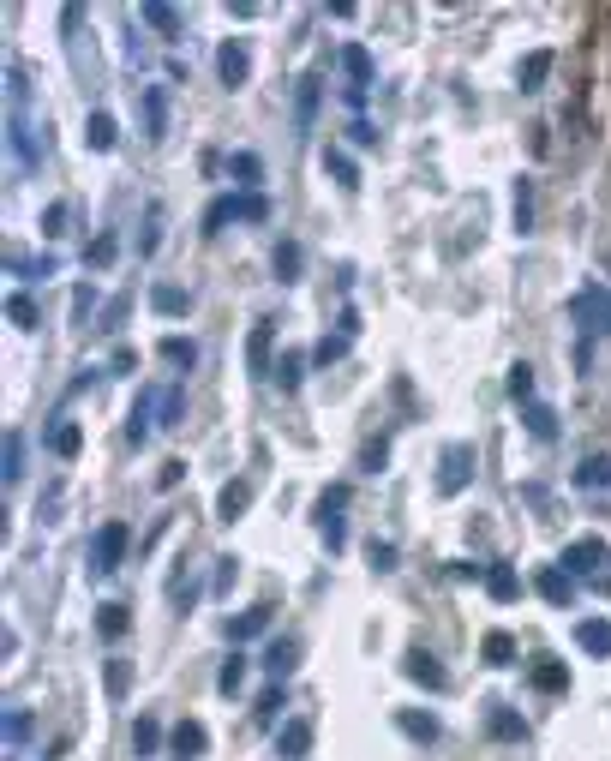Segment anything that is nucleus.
<instances>
[{"instance_id": "1", "label": "nucleus", "mask_w": 611, "mask_h": 761, "mask_svg": "<svg viewBox=\"0 0 611 761\" xmlns=\"http://www.w3.org/2000/svg\"><path fill=\"white\" fill-rule=\"evenodd\" d=\"M570 324L582 330V360H588V342L611 330V294L600 288V282H588V288L570 294Z\"/></svg>"}, {"instance_id": "2", "label": "nucleus", "mask_w": 611, "mask_h": 761, "mask_svg": "<svg viewBox=\"0 0 611 761\" xmlns=\"http://www.w3.org/2000/svg\"><path fill=\"white\" fill-rule=\"evenodd\" d=\"M126 546H132V528L126 522H102L90 534V576H114L120 558H126Z\"/></svg>"}, {"instance_id": "3", "label": "nucleus", "mask_w": 611, "mask_h": 761, "mask_svg": "<svg viewBox=\"0 0 611 761\" xmlns=\"http://www.w3.org/2000/svg\"><path fill=\"white\" fill-rule=\"evenodd\" d=\"M468 480H474V444H444V456H438V492L456 498Z\"/></svg>"}, {"instance_id": "4", "label": "nucleus", "mask_w": 611, "mask_h": 761, "mask_svg": "<svg viewBox=\"0 0 611 761\" xmlns=\"http://www.w3.org/2000/svg\"><path fill=\"white\" fill-rule=\"evenodd\" d=\"M342 510H348V486H330V492L318 498V534H324L330 552L348 546V522H342Z\"/></svg>"}, {"instance_id": "5", "label": "nucleus", "mask_w": 611, "mask_h": 761, "mask_svg": "<svg viewBox=\"0 0 611 761\" xmlns=\"http://www.w3.org/2000/svg\"><path fill=\"white\" fill-rule=\"evenodd\" d=\"M558 564H564L570 576H600V564H606V540H600V534H588V540H570Z\"/></svg>"}, {"instance_id": "6", "label": "nucleus", "mask_w": 611, "mask_h": 761, "mask_svg": "<svg viewBox=\"0 0 611 761\" xmlns=\"http://www.w3.org/2000/svg\"><path fill=\"white\" fill-rule=\"evenodd\" d=\"M270 342H276V324L258 318L252 336H246V366H252V378H276V366H270Z\"/></svg>"}, {"instance_id": "7", "label": "nucleus", "mask_w": 611, "mask_h": 761, "mask_svg": "<svg viewBox=\"0 0 611 761\" xmlns=\"http://www.w3.org/2000/svg\"><path fill=\"white\" fill-rule=\"evenodd\" d=\"M216 72H222L228 90H240V84L252 78V54H246V42H222V48H216Z\"/></svg>"}, {"instance_id": "8", "label": "nucleus", "mask_w": 611, "mask_h": 761, "mask_svg": "<svg viewBox=\"0 0 611 761\" xmlns=\"http://www.w3.org/2000/svg\"><path fill=\"white\" fill-rule=\"evenodd\" d=\"M342 72H348V90H354V96L378 78V66H372V54H366L360 42H348V48H342Z\"/></svg>"}, {"instance_id": "9", "label": "nucleus", "mask_w": 611, "mask_h": 761, "mask_svg": "<svg viewBox=\"0 0 611 761\" xmlns=\"http://www.w3.org/2000/svg\"><path fill=\"white\" fill-rule=\"evenodd\" d=\"M534 588H540V600H552V606H570V600H576V576H570L564 564L540 570V582H534Z\"/></svg>"}, {"instance_id": "10", "label": "nucleus", "mask_w": 611, "mask_h": 761, "mask_svg": "<svg viewBox=\"0 0 611 761\" xmlns=\"http://www.w3.org/2000/svg\"><path fill=\"white\" fill-rule=\"evenodd\" d=\"M294 666H300V642H294V636H276V642L264 648V672H270V678L282 684V678H288Z\"/></svg>"}, {"instance_id": "11", "label": "nucleus", "mask_w": 611, "mask_h": 761, "mask_svg": "<svg viewBox=\"0 0 611 761\" xmlns=\"http://www.w3.org/2000/svg\"><path fill=\"white\" fill-rule=\"evenodd\" d=\"M402 672H408L414 684H426V690H450V672H444V666H438L432 654H420V648H414V654L402 660Z\"/></svg>"}, {"instance_id": "12", "label": "nucleus", "mask_w": 611, "mask_h": 761, "mask_svg": "<svg viewBox=\"0 0 611 761\" xmlns=\"http://www.w3.org/2000/svg\"><path fill=\"white\" fill-rule=\"evenodd\" d=\"M576 648L594 654V660H611V624L606 618H582L576 624Z\"/></svg>"}, {"instance_id": "13", "label": "nucleus", "mask_w": 611, "mask_h": 761, "mask_svg": "<svg viewBox=\"0 0 611 761\" xmlns=\"http://www.w3.org/2000/svg\"><path fill=\"white\" fill-rule=\"evenodd\" d=\"M312 750V720H288L282 732H276V756L282 761H300Z\"/></svg>"}, {"instance_id": "14", "label": "nucleus", "mask_w": 611, "mask_h": 761, "mask_svg": "<svg viewBox=\"0 0 611 761\" xmlns=\"http://www.w3.org/2000/svg\"><path fill=\"white\" fill-rule=\"evenodd\" d=\"M354 330H360V324H354V312H342V330H336V336H324V342L312 348V360H318V366H330V360H342V354L354 348Z\"/></svg>"}, {"instance_id": "15", "label": "nucleus", "mask_w": 611, "mask_h": 761, "mask_svg": "<svg viewBox=\"0 0 611 761\" xmlns=\"http://www.w3.org/2000/svg\"><path fill=\"white\" fill-rule=\"evenodd\" d=\"M246 504H252V480H228V486L216 492V516H222V522H240Z\"/></svg>"}, {"instance_id": "16", "label": "nucleus", "mask_w": 611, "mask_h": 761, "mask_svg": "<svg viewBox=\"0 0 611 761\" xmlns=\"http://www.w3.org/2000/svg\"><path fill=\"white\" fill-rule=\"evenodd\" d=\"M486 726H492V738H504V744H522V738H528V720H522L516 708H504V702H492Z\"/></svg>"}, {"instance_id": "17", "label": "nucleus", "mask_w": 611, "mask_h": 761, "mask_svg": "<svg viewBox=\"0 0 611 761\" xmlns=\"http://www.w3.org/2000/svg\"><path fill=\"white\" fill-rule=\"evenodd\" d=\"M264 630H270V606H252V612L228 618V642H252V636H264Z\"/></svg>"}, {"instance_id": "18", "label": "nucleus", "mask_w": 611, "mask_h": 761, "mask_svg": "<svg viewBox=\"0 0 611 761\" xmlns=\"http://www.w3.org/2000/svg\"><path fill=\"white\" fill-rule=\"evenodd\" d=\"M168 744H174V756H204V744H210V732H204L198 720H180V726L168 732Z\"/></svg>"}, {"instance_id": "19", "label": "nucleus", "mask_w": 611, "mask_h": 761, "mask_svg": "<svg viewBox=\"0 0 611 761\" xmlns=\"http://www.w3.org/2000/svg\"><path fill=\"white\" fill-rule=\"evenodd\" d=\"M144 126H150V138H162V132H168V90H162V84H150V90H144Z\"/></svg>"}, {"instance_id": "20", "label": "nucleus", "mask_w": 611, "mask_h": 761, "mask_svg": "<svg viewBox=\"0 0 611 761\" xmlns=\"http://www.w3.org/2000/svg\"><path fill=\"white\" fill-rule=\"evenodd\" d=\"M114 138H120V132H114V114L96 108V114L84 120V144H90V150H114Z\"/></svg>"}, {"instance_id": "21", "label": "nucleus", "mask_w": 611, "mask_h": 761, "mask_svg": "<svg viewBox=\"0 0 611 761\" xmlns=\"http://www.w3.org/2000/svg\"><path fill=\"white\" fill-rule=\"evenodd\" d=\"M576 486H582V492H611V456H588V462L576 468Z\"/></svg>"}, {"instance_id": "22", "label": "nucleus", "mask_w": 611, "mask_h": 761, "mask_svg": "<svg viewBox=\"0 0 611 761\" xmlns=\"http://www.w3.org/2000/svg\"><path fill=\"white\" fill-rule=\"evenodd\" d=\"M546 72H552V54H546V48H534V54L516 66V84H522V90H540V84H546Z\"/></svg>"}, {"instance_id": "23", "label": "nucleus", "mask_w": 611, "mask_h": 761, "mask_svg": "<svg viewBox=\"0 0 611 761\" xmlns=\"http://www.w3.org/2000/svg\"><path fill=\"white\" fill-rule=\"evenodd\" d=\"M228 174H234V186L258 192V180H264V162H258L252 150H240V156H228Z\"/></svg>"}, {"instance_id": "24", "label": "nucleus", "mask_w": 611, "mask_h": 761, "mask_svg": "<svg viewBox=\"0 0 611 761\" xmlns=\"http://www.w3.org/2000/svg\"><path fill=\"white\" fill-rule=\"evenodd\" d=\"M150 306H156L162 318H180V312H192V294H186V288H174V282H162V288L150 294Z\"/></svg>"}, {"instance_id": "25", "label": "nucleus", "mask_w": 611, "mask_h": 761, "mask_svg": "<svg viewBox=\"0 0 611 761\" xmlns=\"http://www.w3.org/2000/svg\"><path fill=\"white\" fill-rule=\"evenodd\" d=\"M180 414H186V390L180 384L156 390V426H180Z\"/></svg>"}, {"instance_id": "26", "label": "nucleus", "mask_w": 611, "mask_h": 761, "mask_svg": "<svg viewBox=\"0 0 611 761\" xmlns=\"http://www.w3.org/2000/svg\"><path fill=\"white\" fill-rule=\"evenodd\" d=\"M486 594H492V600H516V594H522V576H516L510 564H492V570H486Z\"/></svg>"}, {"instance_id": "27", "label": "nucleus", "mask_w": 611, "mask_h": 761, "mask_svg": "<svg viewBox=\"0 0 611 761\" xmlns=\"http://www.w3.org/2000/svg\"><path fill=\"white\" fill-rule=\"evenodd\" d=\"M162 360L192 372V366H198V342H192V336H162Z\"/></svg>"}, {"instance_id": "28", "label": "nucleus", "mask_w": 611, "mask_h": 761, "mask_svg": "<svg viewBox=\"0 0 611 761\" xmlns=\"http://www.w3.org/2000/svg\"><path fill=\"white\" fill-rule=\"evenodd\" d=\"M522 420H528V432H534L540 444H552V438H558V414H552L546 402H528V414H522Z\"/></svg>"}, {"instance_id": "29", "label": "nucleus", "mask_w": 611, "mask_h": 761, "mask_svg": "<svg viewBox=\"0 0 611 761\" xmlns=\"http://www.w3.org/2000/svg\"><path fill=\"white\" fill-rule=\"evenodd\" d=\"M132 750H138V756H156V750H162V726H156L150 714L132 720Z\"/></svg>"}, {"instance_id": "30", "label": "nucleus", "mask_w": 611, "mask_h": 761, "mask_svg": "<svg viewBox=\"0 0 611 761\" xmlns=\"http://www.w3.org/2000/svg\"><path fill=\"white\" fill-rule=\"evenodd\" d=\"M264 216H270L264 192H234V222H264Z\"/></svg>"}, {"instance_id": "31", "label": "nucleus", "mask_w": 611, "mask_h": 761, "mask_svg": "<svg viewBox=\"0 0 611 761\" xmlns=\"http://www.w3.org/2000/svg\"><path fill=\"white\" fill-rule=\"evenodd\" d=\"M396 726H402L414 744H432V738H438V720H432V714H414V708H408V714H396Z\"/></svg>"}, {"instance_id": "32", "label": "nucleus", "mask_w": 611, "mask_h": 761, "mask_svg": "<svg viewBox=\"0 0 611 761\" xmlns=\"http://www.w3.org/2000/svg\"><path fill=\"white\" fill-rule=\"evenodd\" d=\"M300 258H306V252H300L294 240H282V246H276V282H300Z\"/></svg>"}, {"instance_id": "33", "label": "nucleus", "mask_w": 611, "mask_h": 761, "mask_svg": "<svg viewBox=\"0 0 611 761\" xmlns=\"http://www.w3.org/2000/svg\"><path fill=\"white\" fill-rule=\"evenodd\" d=\"M6 318H12L18 330H36V324H42V312H36L30 294H12V300H6Z\"/></svg>"}, {"instance_id": "34", "label": "nucleus", "mask_w": 611, "mask_h": 761, "mask_svg": "<svg viewBox=\"0 0 611 761\" xmlns=\"http://www.w3.org/2000/svg\"><path fill=\"white\" fill-rule=\"evenodd\" d=\"M78 444H84V432H78L72 420H60V426L48 432V450H54V456H78Z\"/></svg>"}, {"instance_id": "35", "label": "nucleus", "mask_w": 611, "mask_h": 761, "mask_svg": "<svg viewBox=\"0 0 611 761\" xmlns=\"http://www.w3.org/2000/svg\"><path fill=\"white\" fill-rule=\"evenodd\" d=\"M144 24H156L168 42L180 36V18H174V6H162V0H150V6H144Z\"/></svg>"}, {"instance_id": "36", "label": "nucleus", "mask_w": 611, "mask_h": 761, "mask_svg": "<svg viewBox=\"0 0 611 761\" xmlns=\"http://www.w3.org/2000/svg\"><path fill=\"white\" fill-rule=\"evenodd\" d=\"M6 486H18V474H24V432H6Z\"/></svg>"}, {"instance_id": "37", "label": "nucleus", "mask_w": 611, "mask_h": 761, "mask_svg": "<svg viewBox=\"0 0 611 761\" xmlns=\"http://www.w3.org/2000/svg\"><path fill=\"white\" fill-rule=\"evenodd\" d=\"M486 666H516V642H510L504 630L486 636Z\"/></svg>"}, {"instance_id": "38", "label": "nucleus", "mask_w": 611, "mask_h": 761, "mask_svg": "<svg viewBox=\"0 0 611 761\" xmlns=\"http://www.w3.org/2000/svg\"><path fill=\"white\" fill-rule=\"evenodd\" d=\"M300 378H306V354H282V360H276V384H282V390H294Z\"/></svg>"}, {"instance_id": "39", "label": "nucleus", "mask_w": 611, "mask_h": 761, "mask_svg": "<svg viewBox=\"0 0 611 761\" xmlns=\"http://www.w3.org/2000/svg\"><path fill=\"white\" fill-rule=\"evenodd\" d=\"M126 624H132V618H126V606H102V618H96V630H102L108 642H120V636H126Z\"/></svg>"}, {"instance_id": "40", "label": "nucleus", "mask_w": 611, "mask_h": 761, "mask_svg": "<svg viewBox=\"0 0 611 761\" xmlns=\"http://www.w3.org/2000/svg\"><path fill=\"white\" fill-rule=\"evenodd\" d=\"M534 684H540V690H570V672H564L558 660H540V666H534Z\"/></svg>"}, {"instance_id": "41", "label": "nucleus", "mask_w": 611, "mask_h": 761, "mask_svg": "<svg viewBox=\"0 0 611 761\" xmlns=\"http://www.w3.org/2000/svg\"><path fill=\"white\" fill-rule=\"evenodd\" d=\"M324 168H330V174H336V180H342V186H348V192H354V186H360V174H354V162H348V156H342V150H324Z\"/></svg>"}, {"instance_id": "42", "label": "nucleus", "mask_w": 611, "mask_h": 761, "mask_svg": "<svg viewBox=\"0 0 611 761\" xmlns=\"http://www.w3.org/2000/svg\"><path fill=\"white\" fill-rule=\"evenodd\" d=\"M516 228H522V234L534 228V186H528V180H516Z\"/></svg>"}, {"instance_id": "43", "label": "nucleus", "mask_w": 611, "mask_h": 761, "mask_svg": "<svg viewBox=\"0 0 611 761\" xmlns=\"http://www.w3.org/2000/svg\"><path fill=\"white\" fill-rule=\"evenodd\" d=\"M222 222H234V192H228V198H216V204L204 210V234H222Z\"/></svg>"}, {"instance_id": "44", "label": "nucleus", "mask_w": 611, "mask_h": 761, "mask_svg": "<svg viewBox=\"0 0 611 761\" xmlns=\"http://www.w3.org/2000/svg\"><path fill=\"white\" fill-rule=\"evenodd\" d=\"M126 312H132V294H114V300L102 306V324H96V330H120V324H126Z\"/></svg>"}, {"instance_id": "45", "label": "nucleus", "mask_w": 611, "mask_h": 761, "mask_svg": "<svg viewBox=\"0 0 611 761\" xmlns=\"http://www.w3.org/2000/svg\"><path fill=\"white\" fill-rule=\"evenodd\" d=\"M30 732H36V720H30V714H24V708H12V714H6V744H12V750H18V744H24V738H30Z\"/></svg>"}, {"instance_id": "46", "label": "nucleus", "mask_w": 611, "mask_h": 761, "mask_svg": "<svg viewBox=\"0 0 611 761\" xmlns=\"http://www.w3.org/2000/svg\"><path fill=\"white\" fill-rule=\"evenodd\" d=\"M240 684H246V660H240V654H234V660H228V666H222V678H216V690H222V696H234V690H240Z\"/></svg>"}, {"instance_id": "47", "label": "nucleus", "mask_w": 611, "mask_h": 761, "mask_svg": "<svg viewBox=\"0 0 611 761\" xmlns=\"http://www.w3.org/2000/svg\"><path fill=\"white\" fill-rule=\"evenodd\" d=\"M282 708H288V696H282V684H270V690H264V696H258V720H264V726H270V720H276V714H282Z\"/></svg>"}, {"instance_id": "48", "label": "nucleus", "mask_w": 611, "mask_h": 761, "mask_svg": "<svg viewBox=\"0 0 611 761\" xmlns=\"http://www.w3.org/2000/svg\"><path fill=\"white\" fill-rule=\"evenodd\" d=\"M510 396H516V402L534 396V366H510Z\"/></svg>"}, {"instance_id": "49", "label": "nucleus", "mask_w": 611, "mask_h": 761, "mask_svg": "<svg viewBox=\"0 0 611 761\" xmlns=\"http://www.w3.org/2000/svg\"><path fill=\"white\" fill-rule=\"evenodd\" d=\"M312 108H318V78H300V126H312Z\"/></svg>"}, {"instance_id": "50", "label": "nucleus", "mask_w": 611, "mask_h": 761, "mask_svg": "<svg viewBox=\"0 0 611 761\" xmlns=\"http://www.w3.org/2000/svg\"><path fill=\"white\" fill-rule=\"evenodd\" d=\"M42 234H48V240L66 234V204H48V210H42Z\"/></svg>"}, {"instance_id": "51", "label": "nucleus", "mask_w": 611, "mask_h": 761, "mask_svg": "<svg viewBox=\"0 0 611 761\" xmlns=\"http://www.w3.org/2000/svg\"><path fill=\"white\" fill-rule=\"evenodd\" d=\"M156 228H162V210L150 204V216H144V240H138V252H156V240H162Z\"/></svg>"}, {"instance_id": "52", "label": "nucleus", "mask_w": 611, "mask_h": 761, "mask_svg": "<svg viewBox=\"0 0 611 761\" xmlns=\"http://www.w3.org/2000/svg\"><path fill=\"white\" fill-rule=\"evenodd\" d=\"M90 264H108L114 258V234H102V240H90V252H84Z\"/></svg>"}, {"instance_id": "53", "label": "nucleus", "mask_w": 611, "mask_h": 761, "mask_svg": "<svg viewBox=\"0 0 611 761\" xmlns=\"http://www.w3.org/2000/svg\"><path fill=\"white\" fill-rule=\"evenodd\" d=\"M372 570H396V546H384V540H372Z\"/></svg>"}, {"instance_id": "54", "label": "nucleus", "mask_w": 611, "mask_h": 761, "mask_svg": "<svg viewBox=\"0 0 611 761\" xmlns=\"http://www.w3.org/2000/svg\"><path fill=\"white\" fill-rule=\"evenodd\" d=\"M90 300H96V294H90V288H78V294H72V318H78V324H84V318H90Z\"/></svg>"}, {"instance_id": "55", "label": "nucleus", "mask_w": 611, "mask_h": 761, "mask_svg": "<svg viewBox=\"0 0 611 761\" xmlns=\"http://www.w3.org/2000/svg\"><path fill=\"white\" fill-rule=\"evenodd\" d=\"M108 366H114V372H132V366H138V348H114V360H108Z\"/></svg>"}]
</instances>
